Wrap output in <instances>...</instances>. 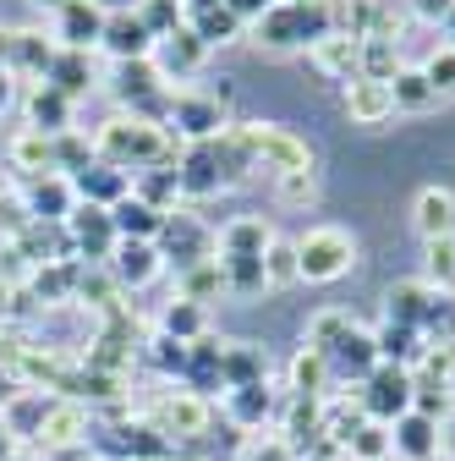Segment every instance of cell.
<instances>
[{
	"instance_id": "cell-50",
	"label": "cell",
	"mask_w": 455,
	"mask_h": 461,
	"mask_svg": "<svg viewBox=\"0 0 455 461\" xmlns=\"http://www.w3.org/2000/svg\"><path fill=\"white\" fill-rule=\"evenodd\" d=\"M423 77H428V88H433L439 99L455 94V44H444V50L428 55V61H423Z\"/></svg>"
},
{
	"instance_id": "cell-37",
	"label": "cell",
	"mask_w": 455,
	"mask_h": 461,
	"mask_svg": "<svg viewBox=\"0 0 455 461\" xmlns=\"http://www.w3.org/2000/svg\"><path fill=\"white\" fill-rule=\"evenodd\" d=\"M297 280H302V264H297V242L274 237V242L263 248V285H269V292H286V285H297Z\"/></svg>"
},
{
	"instance_id": "cell-3",
	"label": "cell",
	"mask_w": 455,
	"mask_h": 461,
	"mask_svg": "<svg viewBox=\"0 0 455 461\" xmlns=\"http://www.w3.org/2000/svg\"><path fill=\"white\" fill-rule=\"evenodd\" d=\"M297 264H302V280L329 285V280L357 269V237L346 225H313L297 237Z\"/></svg>"
},
{
	"instance_id": "cell-30",
	"label": "cell",
	"mask_w": 455,
	"mask_h": 461,
	"mask_svg": "<svg viewBox=\"0 0 455 461\" xmlns=\"http://www.w3.org/2000/svg\"><path fill=\"white\" fill-rule=\"evenodd\" d=\"M110 220H116V237H121V242H159V225H165V214L148 209V203L132 198V193L110 209Z\"/></svg>"
},
{
	"instance_id": "cell-17",
	"label": "cell",
	"mask_w": 455,
	"mask_h": 461,
	"mask_svg": "<svg viewBox=\"0 0 455 461\" xmlns=\"http://www.w3.org/2000/svg\"><path fill=\"white\" fill-rule=\"evenodd\" d=\"M99 50H110L116 61H148V55H154V33L143 28V17H138L132 6H121V12H110V17H104V39H99Z\"/></svg>"
},
{
	"instance_id": "cell-25",
	"label": "cell",
	"mask_w": 455,
	"mask_h": 461,
	"mask_svg": "<svg viewBox=\"0 0 455 461\" xmlns=\"http://www.w3.org/2000/svg\"><path fill=\"white\" fill-rule=\"evenodd\" d=\"M219 374H225V390H236V384H258V379H269V352H263L258 340H225Z\"/></svg>"
},
{
	"instance_id": "cell-7",
	"label": "cell",
	"mask_w": 455,
	"mask_h": 461,
	"mask_svg": "<svg viewBox=\"0 0 455 461\" xmlns=\"http://www.w3.org/2000/svg\"><path fill=\"white\" fill-rule=\"evenodd\" d=\"M209 423H214V407L198 390H165L148 407V429H159L170 445H176V439H203Z\"/></svg>"
},
{
	"instance_id": "cell-13",
	"label": "cell",
	"mask_w": 455,
	"mask_h": 461,
	"mask_svg": "<svg viewBox=\"0 0 455 461\" xmlns=\"http://www.w3.org/2000/svg\"><path fill=\"white\" fill-rule=\"evenodd\" d=\"M308 61H313L318 77H329V83L346 88V83L357 77V61H362V39L346 33V28H335V33H324L318 44H308Z\"/></svg>"
},
{
	"instance_id": "cell-55",
	"label": "cell",
	"mask_w": 455,
	"mask_h": 461,
	"mask_svg": "<svg viewBox=\"0 0 455 461\" xmlns=\"http://www.w3.org/2000/svg\"><path fill=\"white\" fill-rule=\"evenodd\" d=\"M219 6H225V0H187L182 17H187V23H198V17H209V12H219Z\"/></svg>"
},
{
	"instance_id": "cell-47",
	"label": "cell",
	"mask_w": 455,
	"mask_h": 461,
	"mask_svg": "<svg viewBox=\"0 0 455 461\" xmlns=\"http://www.w3.org/2000/svg\"><path fill=\"white\" fill-rule=\"evenodd\" d=\"M346 456H352V461H384V456H389V423H373V418H368V423L346 439Z\"/></svg>"
},
{
	"instance_id": "cell-58",
	"label": "cell",
	"mask_w": 455,
	"mask_h": 461,
	"mask_svg": "<svg viewBox=\"0 0 455 461\" xmlns=\"http://www.w3.org/2000/svg\"><path fill=\"white\" fill-rule=\"evenodd\" d=\"M444 28H450V39H455V12H450V17H444Z\"/></svg>"
},
{
	"instance_id": "cell-21",
	"label": "cell",
	"mask_w": 455,
	"mask_h": 461,
	"mask_svg": "<svg viewBox=\"0 0 455 461\" xmlns=\"http://www.w3.org/2000/svg\"><path fill=\"white\" fill-rule=\"evenodd\" d=\"M274 412H280V395L269 390V379L225 390V423H231V429H263Z\"/></svg>"
},
{
	"instance_id": "cell-27",
	"label": "cell",
	"mask_w": 455,
	"mask_h": 461,
	"mask_svg": "<svg viewBox=\"0 0 455 461\" xmlns=\"http://www.w3.org/2000/svg\"><path fill=\"white\" fill-rule=\"evenodd\" d=\"M428 303H433V285L428 280H395L389 297H384V319L389 324H406V330H423Z\"/></svg>"
},
{
	"instance_id": "cell-28",
	"label": "cell",
	"mask_w": 455,
	"mask_h": 461,
	"mask_svg": "<svg viewBox=\"0 0 455 461\" xmlns=\"http://www.w3.org/2000/svg\"><path fill=\"white\" fill-rule=\"evenodd\" d=\"M373 340H379V357L384 363H395V368H412L417 374V363H423V352H428V340H423V330H406V324H379L373 330Z\"/></svg>"
},
{
	"instance_id": "cell-9",
	"label": "cell",
	"mask_w": 455,
	"mask_h": 461,
	"mask_svg": "<svg viewBox=\"0 0 455 461\" xmlns=\"http://www.w3.org/2000/svg\"><path fill=\"white\" fill-rule=\"evenodd\" d=\"M88 434H94V418H88V407H83V401L77 395H67V401H49V407H44V423H39V445L44 450H55V456H61V450H77V445H88Z\"/></svg>"
},
{
	"instance_id": "cell-8",
	"label": "cell",
	"mask_w": 455,
	"mask_h": 461,
	"mask_svg": "<svg viewBox=\"0 0 455 461\" xmlns=\"http://www.w3.org/2000/svg\"><path fill=\"white\" fill-rule=\"evenodd\" d=\"M67 237L77 248V264H110V253H116V220H110V209L99 203H77L67 214Z\"/></svg>"
},
{
	"instance_id": "cell-52",
	"label": "cell",
	"mask_w": 455,
	"mask_h": 461,
	"mask_svg": "<svg viewBox=\"0 0 455 461\" xmlns=\"http://www.w3.org/2000/svg\"><path fill=\"white\" fill-rule=\"evenodd\" d=\"M242 461H297V450L280 439V434H274V439H263V434H258V439L242 450Z\"/></svg>"
},
{
	"instance_id": "cell-24",
	"label": "cell",
	"mask_w": 455,
	"mask_h": 461,
	"mask_svg": "<svg viewBox=\"0 0 455 461\" xmlns=\"http://www.w3.org/2000/svg\"><path fill=\"white\" fill-rule=\"evenodd\" d=\"M28 127L44 132V138L72 132V99L61 88H49V83H33L28 88Z\"/></svg>"
},
{
	"instance_id": "cell-32",
	"label": "cell",
	"mask_w": 455,
	"mask_h": 461,
	"mask_svg": "<svg viewBox=\"0 0 455 461\" xmlns=\"http://www.w3.org/2000/svg\"><path fill=\"white\" fill-rule=\"evenodd\" d=\"M132 198H143L148 209L170 214L182 203V182H176V165H154V170H138L132 176Z\"/></svg>"
},
{
	"instance_id": "cell-45",
	"label": "cell",
	"mask_w": 455,
	"mask_h": 461,
	"mask_svg": "<svg viewBox=\"0 0 455 461\" xmlns=\"http://www.w3.org/2000/svg\"><path fill=\"white\" fill-rule=\"evenodd\" d=\"M412 412H423V418H433V423L444 429V423L455 418V390H450V384H433V379H417Z\"/></svg>"
},
{
	"instance_id": "cell-56",
	"label": "cell",
	"mask_w": 455,
	"mask_h": 461,
	"mask_svg": "<svg viewBox=\"0 0 455 461\" xmlns=\"http://www.w3.org/2000/svg\"><path fill=\"white\" fill-rule=\"evenodd\" d=\"M297 461H335V445H324V439H318V445H313V450H302Z\"/></svg>"
},
{
	"instance_id": "cell-19",
	"label": "cell",
	"mask_w": 455,
	"mask_h": 461,
	"mask_svg": "<svg viewBox=\"0 0 455 461\" xmlns=\"http://www.w3.org/2000/svg\"><path fill=\"white\" fill-rule=\"evenodd\" d=\"M340 104H346V115L357 127H384L389 115H395V94H389V83H373V77H352L346 88H340Z\"/></svg>"
},
{
	"instance_id": "cell-57",
	"label": "cell",
	"mask_w": 455,
	"mask_h": 461,
	"mask_svg": "<svg viewBox=\"0 0 455 461\" xmlns=\"http://www.w3.org/2000/svg\"><path fill=\"white\" fill-rule=\"evenodd\" d=\"M39 6H49V12H61V6H67V0H39Z\"/></svg>"
},
{
	"instance_id": "cell-39",
	"label": "cell",
	"mask_w": 455,
	"mask_h": 461,
	"mask_svg": "<svg viewBox=\"0 0 455 461\" xmlns=\"http://www.w3.org/2000/svg\"><path fill=\"white\" fill-rule=\"evenodd\" d=\"M401 72V44L389 39H362V61H357V77H373V83H395Z\"/></svg>"
},
{
	"instance_id": "cell-42",
	"label": "cell",
	"mask_w": 455,
	"mask_h": 461,
	"mask_svg": "<svg viewBox=\"0 0 455 461\" xmlns=\"http://www.w3.org/2000/svg\"><path fill=\"white\" fill-rule=\"evenodd\" d=\"M274 203H280V209H313V203H318V170H291V176H274Z\"/></svg>"
},
{
	"instance_id": "cell-6",
	"label": "cell",
	"mask_w": 455,
	"mask_h": 461,
	"mask_svg": "<svg viewBox=\"0 0 455 461\" xmlns=\"http://www.w3.org/2000/svg\"><path fill=\"white\" fill-rule=\"evenodd\" d=\"M412 395H417V374H412V368H395V363H379V368L362 379V390H357L362 412H368L373 423L406 418V412H412Z\"/></svg>"
},
{
	"instance_id": "cell-26",
	"label": "cell",
	"mask_w": 455,
	"mask_h": 461,
	"mask_svg": "<svg viewBox=\"0 0 455 461\" xmlns=\"http://www.w3.org/2000/svg\"><path fill=\"white\" fill-rule=\"evenodd\" d=\"M6 165H12V170H22L28 182H33V176H49V170H55V138H44V132L22 127V132L6 143Z\"/></svg>"
},
{
	"instance_id": "cell-4",
	"label": "cell",
	"mask_w": 455,
	"mask_h": 461,
	"mask_svg": "<svg viewBox=\"0 0 455 461\" xmlns=\"http://www.w3.org/2000/svg\"><path fill=\"white\" fill-rule=\"evenodd\" d=\"M165 127L176 132L182 143H214L231 132V110H225L209 88H176V99H170V115Z\"/></svg>"
},
{
	"instance_id": "cell-46",
	"label": "cell",
	"mask_w": 455,
	"mask_h": 461,
	"mask_svg": "<svg viewBox=\"0 0 455 461\" xmlns=\"http://www.w3.org/2000/svg\"><path fill=\"white\" fill-rule=\"evenodd\" d=\"M187 28H192V33H198V39H203L209 50H219V44L242 39V28H247V23H242V17H236L231 6H219V12H209V17H198V23H187Z\"/></svg>"
},
{
	"instance_id": "cell-29",
	"label": "cell",
	"mask_w": 455,
	"mask_h": 461,
	"mask_svg": "<svg viewBox=\"0 0 455 461\" xmlns=\"http://www.w3.org/2000/svg\"><path fill=\"white\" fill-rule=\"evenodd\" d=\"M44 83H49V88H61V94L77 104V99L94 88V61H88L83 50H55V61H49Z\"/></svg>"
},
{
	"instance_id": "cell-16",
	"label": "cell",
	"mask_w": 455,
	"mask_h": 461,
	"mask_svg": "<svg viewBox=\"0 0 455 461\" xmlns=\"http://www.w3.org/2000/svg\"><path fill=\"white\" fill-rule=\"evenodd\" d=\"M110 280L121 285V292H143L148 280H159V269H165V258H159V248L154 242H116V253H110Z\"/></svg>"
},
{
	"instance_id": "cell-54",
	"label": "cell",
	"mask_w": 455,
	"mask_h": 461,
	"mask_svg": "<svg viewBox=\"0 0 455 461\" xmlns=\"http://www.w3.org/2000/svg\"><path fill=\"white\" fill-rule=\"evenodd\" d=\"M225 6H231V12H236V17H242L247 28H253V23H258V17L269 12V0H225Z\"/></svg>"
},
{
	"instance_id": "cell-34",
	"label": "cell",
	"mask_w": 455,
	"mask_h": 461,
	"mask_svg": "<svg viewBox=\"0 0 455 461\" xmlns=\"http://www.w3.org/2000/svg\"><path fill=\"white\" fill-rule=\"evenodd\" d=\"M357 319L346 313V308H318L313 319H308V335H302V346L308 352H318V357H329L340 340H346V330H352Z\"/></svg>"
},
{
	"instance_id": "cell-60",
	"label": "cell",
	"mask_w": 455,
	"mask_h": 461,
	"mask_svg": "<svg viewBox=\"0 0 455 461\" xmlns=\"http://www.w3.org/2000/svg\"><path fill=\"white\" fill-rule=\"evenodd\" d=\"M176 6H187V0H176Z\"/></svg>"
},
{
	"instance_id": "cell-23",
	"label": "cell",
	"mask_w": 455,
	"mask_h": 461,
	"mask_svg": "<svg viewBox=\"0 0 455 461\" xmlns=\"http://www.w3.org/2000/svg\"><path fill=\"white\" fill-rule=\"evenodd\" d=\"M412 225H417L423 242L455 237V193H450V187H423L417 203H412Z\"/></svg>"
},
{
	"instance_id": "cell-48",
	"label": "cell",
	"mask_w": 455,
	"mask_h": 461,
	"mask_svg": "<svg viewBox=\"0 0 455 461\" xmlns=\"http://www.w3.org/2000/svg\"><path fill=\"white\" fill-rule=\"evenodd\" d=\"M417 374L433 379V384H450V390H455V335H450V340H428V352H423Z\"/></svg>"
},
{
	"instance_id": "cell-2",
	"label": "cell",
	"mask_w": 455,
	"mask_h": 461,
	"mask_svg": "<svg viewBox=\"0 0 455 461\" xmlns=\"http://www.w3.org/2000/svg\"><path fill=\"white\" fill-rule=\"evenodd\" d=\"M242 138V149L253 154L258 170L269 176H291V170H313V143L291 127H274V122H236L231 127Z\"/></svg>"
},
{
	"instance_id": "cell-18",
	"label": "cell",
	"mask_w": 455,
	"mask_h": 461,
	"mask_svg": "<svg viewBox=\"0 0 455 461\" xmlns=\"http://www.w3.org/2000/svg\"><path fill=\"white\" fill-rule=\"evenodd\" d=\"M274 242V225L263 214H236V220H225L214 230V248L219 258H263V248Z\"/></svg>"
},
{
	"instance_id": "cell-31",
	"label": "cell",
	"mask_w": 455,
	"mask_h": 461,
	"mask_svg": "<svg viewBox=\"0 0 455 461\" xmlns=\"http://www.w3.org/2000/svg\"><path fill=\"white\" fill-rule=\"evenodd\" d=\"M55 50H61V44H49L39 28H12V72L44 83V72H49V61H55Z\"/></svg>"
},
{
	"instance_id": "cell-44",
	"label": "cell",
	"mask_w": 455,
	"mask_h": 461,
	"mask_svg": "<svg viewBox=\"0 0 455 461\" xmlns=\"http://www.w3.org/2000/svg\"><path fill=\"white\" fill-rule=\"evenodd\" d=\"M182 280V297L187 303H209V297H219L225 292V269H219V258H209V264H198V269H187V275H176Z\"/></svg>"
},
{
	"instance_id": "cell-14",
	"label": "cell",
	"mask_w": 455,
	"mask_h": 461,
	"mask_svg": "<svg viewBox=\"0 0 455 461\" xmlns=\"http://www.w3.org/2000/svg\"><path fill=\"white\" fill-rule=\"evenodd\" d=\"M389 456H401V461H439L444 456V429L423 412H406V418H395L389 423Z\"/></svg>"
},
{
	"instance_id": "cell-35",
	"label": "cell",
	"mask_w": 455,
	"mask_h": 461,
	"mask_svg": "<svg viewBox=\"0 0 455 461\" xmlns=\"http://www.w3.org/2000/svg\"><path fill=\"white\" fill-rule=\"evenodd\" d=\"M389 94H395V115H423V110H433L439 104V94L428 88V77H423V67H401L395 72V83H389Z\"/></svg>"
},
{
	"instance_id": "cell-49",
	"label": "cell",
	"mask_w": 455,
	"mask_h": 461,
	"mask_svg": "<svg viewBox=\"0 0 455 461\" xmlns=\"http://www.w3.org/2000/svg\"><path fill=\"white\" fill-rule=\"evenodd\" d=\"M138 17H143V28L154 33V44L165 39V33H176L187 17H182V6H176V0H143V6H138Z\"/></svg>"
},
{
	"instance_id": "cell-36",
	"label": "cell",
	"mask_w": 455,
	"mask_h": 461,
	"mask_svg": "<svg viewBox=\"0 0 455 461\" xmlns=\"http://www.w3.org/2000/svg\"><path fill=\"white\" fill-rule=\"evenodd\" d=\"M77 275H83V264H39L33 269V297L39 303H72Z\"/></svg>"
},
{
	"instance_id": "cell-43",
	"label": "cell",
	"mask_w": 455,
	"mask_h": 461,
	"mask_svg": "<svg viewBox=\"0 0 455 461\" xmlns=\"http://www.w3.org/2000/svg\"><path fill=\"white\" fill-rule=\"evenodd\" d=\"M324 384H329V357H318V352H302L291 357V395H324Z\"/></svg>"
},
{
	"instance_id": "cell-1",
	"label": "cell",
	"mask_w": 455,
	"mask_h": 461,
	"mask_svg": "<svg viewBox=\"0 0 455 461\" xmlns=\"http://www.w3.org/2000/svg\"><path fill=\"white\" fill-rule=\"evenodd\" d=\"M182 138L170 132V127H154V122H138V115H110V122L99 127L94 138V154L104 165H116L127 170V176H138V170H154V165H176L182 159Z\"/></svg>"
},
{
	"instance_id": "cell-53",
	"label": "cell",
	"mask_w": 455,
	"mask_h": 461,
	"mask_svg": "<svg viewBox=\"0 0 455 461\" xmlns=\"http://www.w3.org/2000/svg\"><path fill=\"white\" fill-rule=\"evenodd\" d=\"M406 12H412L417 23H444V17L455 12V0H406Z\"/></svg>"
},
{
	"instance_id": "cell-22",
	"label": "cell",
	"mask_w": 455,
	"mask_h": 461,
	"mask_svg": "<svg viewBox=\"0 0 455 461\" xmlns=\"http://www.w3.org/2000/svg\"><path fill=\"white\" fill-rule=\"evenodd\" d=\"M72 193H77V203L116 209L132 193V176H127V170H116V165H104V159H94L88 170H77V176H72Z\"/></svg>"
},
{
	"instance_id": "cell-41",
	"label": "cell",
	"mask_w": 455,
	"mask_h": 461,
	"mask_svg": "<svg viewBox=\"0 0 455 461\" xmlns=\"http://www.w3.org/2000/svg\"><path fill=\"white\" fill-rule=\"evenodd\" d=\"M225 269V292L231 297H263L269 285H263V258H219Z\"/></svg>"
},
{
	"instance_id": "cell-38",
	"label": "cell",
	"mask_w": 455,
	"mask_h": 461,
	"mask_svg": "<svg viewBox=\"0 0 455 461\" xmlns=\"http://www.w3.org/2000/svg\"><path fill=\"white\" fill-rule=\"evenodd\" d=\"M159 335H170V340H182V346H192L198 335H209V319H203V308L198 303H187V297H176L165 313H159Z\"/></svg>"
},
{
	"instance_id": "cell-51",
	"label": "cell",
	"mask_w": 455,
	"mask_h": 461,
	"mask_svg": "<svg viewBox=\"0 0 455 461\" xmlns=\"http://www.w3.org/2000/svg\"><path fill=\"white\" fill-rule=\"evenodd\" d=\"M148 346H154L148 357H154V368H159V374H187V346H182V340H170V335H154Z\"/></svg>"
},
{
	"instance_id": "cell-59",
	"label": "cell",
	"mask_w": 455,
	"mask_h": 461,
	"mask_svg": "<svg viewBox=\"0 0 455 461\" xmlns=\"http://www.w3.org/2000/svg\"><path fill=\"white\" fill-rule=\"evenodd\" d=\"M269 6H291V0H269Z\"/></svg>"
},
{
	"instance_id": "cell-11",
	"label": "cell",
	"mask_w": 455,
	"mask_h": 461,
	"mask_svg": "<svg viewBox=\"0 0 455 461\" xmlns=\"http://www.w3.org/2000/svg\"><path fill=\"white\" fill-rule=\"evenodd\" d=\"M104 17H110L104 0H67V6L55 12V44H61V50H83V55L99 50Z\"/></svg>"
},
{
	"instance_id": "cell-5",
	"label": "cell",
	"mask_w": 455,
	"mask_h": 461,
	"mask_svg": "<svg viewBox=\"0 0 455 461\" xmlns=\"http://www.w3.org/2000/svg\"><path fill=\"white\" fill-rule=\"evenodd\" d=\"M159 258L165 264H176V275H187V269H198V264H209V258H219V248H214V230L203 225V220H192V209H170L165 214V225H159Z\"/></svg>"
},
{
	"instance_id": "cell-20",
	"label": "cell",
	"mask_w": 455,
	"mask_h": 461,
	"mask_svg": "<svg viewBox=\"0 0 455 461\" xmlns=\"http://www.w3.org/2000/svg\"><path fill=\"white\" fill-rule=\"evenodd\" d=\"M176 182H182V198H214V193H225L214 143H187V149H182V159H176Z\"/></svg>"
},
{
	"instance_id": "cell-12",
	"label": "cell",
	"mask_w": 455,
	"mask_h": 461,
	"mask_svg": "<svg viewBox=\"0 0 455 461\" xmlns=\"http://www.w3.org/2000/svg\"><path fill=\"white\" fill-rule=\"evenodd\" d=\"M22 209L33 225H67V214L77 209V193H72V176L49 170V176H33L28 193H22Z\"/></svg>"
},
{
	"instance_id": "cell-40",
	"label": "cell",
	"mask_w": 455,
	"mask_h": 461,
	"mask_svg": "<svg viewBox=\"0 0 455 461\" xmlns=\"http://www.w3.org/2000/svg\"><path fill=\"white\" fill-rule=\"evenodd\" d=\"M423 280L433 292H455V237L423 242Z\"/></svg>"
},
{
	"instance_id": "cell-33",
	"label": "cell",
	"mask_w": 455,
	"mask_h": 461,
	"mask_svg": "<svg viewBox=\"0 0 455 461\" xmlns=\"http://www.w3.org/2000/svg\"><path fill=\"white\" fill-rule=\"evenodd\" d=\"M247 33H253V44H263V50H302V28H297V12H291V6H269Z\"/></svg>"
},
{
	"instance_id": "cell-10",
	"label": "cell",
	"mask_w": 455,
	"mask_h": 461,
	"mask_svg": "<svg viewBox=\"0 0 455 461\" xmlns=\"http://www.w3.org/2000/svg\"><path fill=\"white\" fill-rule=\"evenodd\" d=\"M203 61H209V44L182 23L176 33H165L159 44H154V67H159V77L176 88V83H187V77H198L203 72Z\"/></svg>"
},
{
	"instance_id": "cell-15",
	"label": "cell",
	"mask_w": 455,
	"mask_h": 461,
	"mask_svg": "<svg viewBox=\"0 0 455 461\" xmlns=\"http://www.w3.org/2000/svg\"><path fill=\"white\" fill-rule=\"evenodd\" d=\"M384 357H379V340H373V330H362V324H352L346 330V340L329 352V379H352V384H362L373 368H379Z\"/></svg>"
}]
</instances>
